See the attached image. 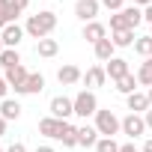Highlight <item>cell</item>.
<instances>
[{
    "label": "cell",
    "instance_id": "1",
    "mask_svg": "<svg viewBox=\"0 0 152 152\" xmlns=\"http://www.w3.org/2000/svg\"><path fill=\"white\" fill-rule=\"evenodd\" d=\"M57 27V15L54 12H39V15H30L27 18V33L33 36V39H48V33Z\"/></svg>",
    "mask_w": 152,
    "mask_h": 152
},
{
    "label": "cell",
    "instance_id": "2",
    "mask_svg": "<svg viewBox=\"0 0 152 152\" xmlns=\"http://www.w3.org/2000/svg\"><path fill=\"white\" fill-rule=\"evenodd\" d=\"M96 128H99V134L113 137V134L122 128V122L116 119V113H113V110H99V113H96Z\"/></svg>",
    "mask_w": 152,
    "mask_h": 152
},
{
    "label": "cell",
    "instance_id": "3",
    "mask_svg": "<svg viewBox=\"0 0 152 152\" xmlns=\"http://www.w3.org/2000/svg\"><path fill=\"white\" fill-rule=\"evenodd\" d=\"M75 113H78V116H93V113H99V102H96V96H93L90 90H81L78 96H75Z\"/></svg>",
    "mask_w": 152,
    "mask_h": 152
},
{
    "label": "cell",
    "instance_id": "4",
    "mask_svg": "<svg viewBox=\"0 0 152 152\" xmlns=\"http://www.w3.org/2000/svg\"><path fill=\"white\" fill-rule=\"evenodd\" d=\"M72 113H75V99H66V96H54L51 99V116L54 119L66 122V116H72Z\"/></svg>",
    "mask_w": 152,
    "mask_h": 152
},
{
    "label": "cell",
    "instance_id": "5",
    "mask_svg": "<svg viewBox=\"0 0 152 152\" xmlns=\"http://www.w3.org/2000/svg\"><path fill=\"white\" fill-rule=\"evenodd\" d=\"M99 0H78V6H75V15H78L81 21H96V15H99Z\"/></svg>",
    "mask_w": 152,
    "mask_h": 152
},
{
    "label": "cell",
    "instance_id": "6",
    "mask_svg": "<svg viewBox=\"0 0 152 152\" xmlns=\"http://www.w3.org/2000/svg\"><path fill=\"white\" fill-rule=\"evenodd\" d=\"M3 78H6V84L18 93L24 84H27V78H30V72L24 69V66H12V69H6V75H3Z\"/></svg>",
    "mask_w": 152,
    "mask_h": 152
},
{
    "label": "cell",
    "instance_id": "7",
    "mask_svg": "<svg viewBox=\"0 0 152 152\" xmlns=\"http://www.w3.org/2000/svg\"><path fill=\"white\" fill-rule=\"evenodd\" d=\"M122 131H125L128 137H140V134L146 131V122H143V116H137V113H128V116L122 119Z\"/></svg>",
    "mask_w": 152,
    "mask_h": 152
},
{
    "label": "cell",
    "instance_id": "8",
    "mask_svg": "<svg viewBox=\"0 0 152 152\" xmlns=\"http://www.w3.org/2000/svg\"><path fill=\"white\" fill-rule=\"evenodd\" d=\"M0 39H3V48H18V42L24 39V30H21L18 24H9V27H3Z\"/></svg>",
    "mask_w": 152,
    "mask_h": 152
},
{
    "label": "cell",
    "instance_id": "9",
    "mask_svg": "<svg viewBox=\"0 0 152 152\" xmlns=\"http://www.w3.org/2000/svg\"><path fill=\"white\" fill-rule=\"evenodd\" d=\"M63 125H66L63 119H54V116H48V119H42V122H39V134L60 140V131H63Z\"/></svg>",
    "mask_w": 152,
    "mask_h": 152
},
{
    "label": "cell",
    "instance_id": "10",
    "mask_svg": "<svg viewBox=\"0 0 152 152\" xmlns=\"http://www.w3.org/2000/svg\"><path fill=\"white\" fill-rule=\"evenodd\" d=\"M104 72H107V78H110V81H119V78H125V75H128V63L119 60V57H113V60H107Z\"/></svg>",
    "mask_w": 152,
    "mask_h": 152
},
{
    "label": "cell",
    "instance_id": "11",
    "mask_svg": "<svg viewBox=\"0 0 152 152\" xmlns=\"http://www.w3.org/2000/svg\"><path fill=\"white\" fill-rule=\"evenodd\" d=\"M57 81H60L63 87H69V84L84 81V75H81V69H78V66H63V69L57 72Z\"/></svg>",
    "mask_w": 152,
    "mask_h": 152
},
{
    "label": "cell",
    "instance_id": "12",
    "mask_svg": "<svg viewBox=\"0 0 152 152\" xmlns=\"http://www.w3.org/2000/svg\"><path fill=\"white\" fill-rule=\"evenodd\" d=\"M84 39L96 45V42H102V39H107V27H104V24H99V21H90V24L84 27Z\"/></svg>",
    "mask_w": 152,
    "mask_h": 152
},
{
    "label": "cell",
    "instance_id": "13",
    "mask_svg": "<svg viewBox=\"0 0 152 152\" xmlns=\"http://www.w3.org/2000/svg\"><path fill=\"white\" fill-rule=\"evenodd\" d=\"M42 90H45V78L36 72V75H30V78H27V84L18 90V96H36V93H42Z\"/></svg>",
    "mask_w": 152,
    "mask_h": 152
},
{
    "label": "cell",
    "instance_id": "14",
    "mask_svg": "<svg viewBox=\"0 0 152 152\" xmlns=\"http://www.w3.org/2000/svg\"><path fill=\"white\" fill-rule=\"evenodd\" d=\"M99 143V128L96 125H81L78 128V146H96Z\"/></svg>",
    "mask_w": 152,
    "mask_h": 152
},
{
    "label": "cell",
    "instance_id": "15",
    "mask_svg": "<svg viewBox=\"0 0 152 152\" xmlns=\"http://www.w3.org/2000/svg\"><path fill=\"white\" fill-rule=\"evenodd\" d=\"M107 81V72L102 69V66H93V69H87V75H84V84L87 87H102Z\"/></svg>",
    "mask_w": 152,
    "mask_h": 152
},
{
    "label": "cell",
    "instance_id": "16",
    "mask_svg": "<svg viewBox=\"0 0 152 152\" xmlns=\"http://www.w3.org/2000/svg\"><path fill=\"white\" fill-rule=\"evenodd\" d=\"M0 116H3L6 122H9V119H18V116H21V104L12 102V99H3V102H0Z\"/></svg>",
    "mask_w": 152,
    "mask_h": 152
},
{
    "label": "cell",
    "instance_id": "17",
    "mask_svg": "<svg viewBox=\"0 0 152 152\" xmlns=\"http://www.w3.org/2000/svg\"><path fill=\"white\" fill-rule=\"evenodd\" d=\"M152 104H149V99L143 96V93H131L128 96V110L131 113H140V110H149Z\"/></svg>",
    "mask_w": 152,
    "mask_h": 152
},
{
    "label": "cell",
    "instance_id": "18",
    "mask_svg": "<svg viewBox=\"0 0 152 152\" xmlns=\"http://www.w3.org/2000/svg\"><path fill=\"white\" fill-rule=\"evenodd\" d=\"M57 51H60L57 39H39V45H36V54L39 57H57Z\"/></svg>",
    "mask_w": 152,
    "mask_h": 152
},
{
    "label": "cell",
    "instance_id": "19",
    "mask_svg": "<svg viewBox=\"0 0 152 152\" xmlns=\"http://www.w3.org/2000/svg\"><path fill=\"white\" fill-rule=\"evenodd\" d=\"M113 48H116V45H113L110 39H102V42H96V57L107 63V60H113Z\"/></svg>",
    "mask_w": 152,
    "mask_h": 152
},
{
    "label": "cell",
    "instance_id": "20",
    "mask_svg": "<svg viewBox=\"0 0 152 152\" xmlns=\"http://www.w3.org/2000/svg\"><path fill=\"white\" fill-rule=\"evenodd\" d=\"M60 140H63V146H78V125H63V131H60Z\"/></svg>",
    "mask_w": 152,
    "mask_h": 152
},
{
    "label": "cell",
    "instance_id": "21",
    "mask_svg": "<svg viewBox=\"0 0 152 152\" xmlns=\"http://www.w3.org/2000/svg\"><path fill=\"white\" fill-rule=\"evenodd\" d=\"M137 84H143V87H152V57L140 63V72H137Z\"/></svg>",
    "mask_w": 152,
    "mask_h": 152
},
{
    "label": "cell",
    "instance_id": "22",
    "mask_svg": "<svg viewBox=\"0 0 152 152\" xmlns=\"http://www.w3.org/2000/svg\"><path fill=\"white\" fill-rule=\"evenodd\" d=\"M110 42L116 48H128V45H134V30H119V33L110 36Z\"/></svg>",
    "mask_w": 152,
    "mask_h": 152
},
{
    "label": "cell",
    "instance_id": "23",
    "mask_svg": "<svg viewBox=\"0 0 152 152\" xmlns=\"http://www.w3.org/2000/svg\"><path fill=\"white\" fill-rule=\"evenodd\" d=\"M0 66H3V69H12V66H21V57H18V51H15V48H6L3 54H0Z\"/></svg>",
    "mask_w": 152,
    "mask_h": 152
},
{
    "label": "cell",
    "instance_id": "24",
    "mask_svg": "<svg viewBox=\"0 0 152 152\" xmlns=\"http://www.w3.org/2000/svg\"><path fill=\"white\" fill-rule=\"evenodd\" d=\"M134 87H137V78H134L131 72L125 75V78H119V81H116V90H119V93H125V96H131V93H137Z\"/></svg>",
    "mask_w": 152,
    "mask_h": 152
},
{
    "label": "cell",
    "instance_id": "25",
    "mask_svg": "<svg viewBox=\"0 0 152 152\" xmlns=\"http://www.w3.org/2000/svg\"><path fill=\"white\" fill-rule=\"evenodd\" d=\"M134 51H137L140 57L149 60V57H152V36H140V39L134 42Z\"/></svg>",
    "mask_w": 152,
    "mask_h": 152
},
{
    "label": "cell",
    "instance_id": "26",
    "mask_svg": "<svg viewBox=\"0 0 152 152\" xmlns=\"http://www.w3.org/2000/svg\"><path fill=\"white\" fill-rule=\"evenodd\" d=\"M122 15H125V21H128V27L134 30L140 21H143V12L137 9V6H128V9H122Z\"/></svg>",
    "mask_w": 152,
    "mask_h": 152
},
{
    "label": "cell",
    "instance_id": "27",
    "mask_svg": "<svg viewBox=\"0 0 152 152\" xmlns=\"http://www.w3.org/2000/svg\"><path fill=\"white\" fill-rule=\"evenodd\" d=\"M119 30H131L122 12H116V15H110V33H119Z\"/></svg>",
    "mask_w": 152,
    "mask_h": 152
},
{
    "label": "cell",
    "instance_id": "28",
    "mask_svg": "<svg viewBox=\"0 0 152 152\" xmlns=\"http://www.w3.org/2000/svg\"><path fill=\"white\" fill-rule=\"evenodd\" d=\"M96 152H119V143H116L113 137H102V140L96 143Z\"/></svg>",
    "mask_w": 152,
    "mask_h": 152
},
{
    "label": "cell",
    "instance_id": "29",
    "mask_svg": "<svg viewBox=\"0 0 152 152\" xmlns=\"http://www.w3.org/2000/svg\"><path fill=\"white\" fill-rule=\"evenodd\" d=\"M27 6H30V0H9V15H12V21H15Z\"/></svg>",
    "mask_w": 152,
    "mask_h": 152
},
{
    "label": "cell",
    "instance_id": "30",
    "mask_svg": "<svg viewBox=\"0 0 152 152\" xmlns=\"http://www.w3.org/2000/svg\"><path fill=\"white\" fill-rule=\"evenodd\" d=\"M12 24V15H9V0H0V30Z\"/></svg>",
    "mask_w": 152,
    "mask_h": 152
},
{
    "label": "cell",
    "instance_id": "31",
    "mask_svg": "<svg viewBox=\"0 0 152 152\" xmlns=\"http://www.w3.org/2000/svg\"><path fill=\"white\" fill-rule=\"evenodd\" d=\"M102 6H107L110 12H122V0H102Z\"/></svg>",
    "mask_w": 152,
    "mask_h": 152
},
{
    "label": "cell",
    "instance_id": "32",
    "mask_svg": "<svg viewBox=\"0 0 152 152\" xmlns=\"http://www.w3.org/2000/svg\"><path fill=\"white\" fill-rule=\"evenodd\" d=\"M6 90H9V84H6V78H3V75H0V102L6 99Z\"/></svg>",
    "mask_w": 152,
    "mask_h": 152
},
{
    "label": "cell",
    "instance_id": "33",
    "mask_svg": "<svg viewBox=\"0 0 152 152\" xmlns=\"http://www.w3.org/2000/svg\"><path fill=\"white\" fill-rule=\"evenodd\" d=\"M119 152H143V149H134V143H122Z\"/></svg>",
    "mask_w": 152,
    "mask_h": 152
},
{
    "label": "cell",
    "instance_id": "34",
    "mask_svg": "<svg viewBox=\"0 0 152 152\" xmlns=\"http://www.w3.org/2000/svg\"><path fill=\"white\" fill-rule=\"evenodd\" d=\"M6 152H27V149H24V143H12Z\"/></svg>",
    "mask_w": 152,
    "mask_h": 152
},
{
    "label": "cell",
    "instance_id": "35",
    "mask_svg": "<svg viewBox=\"0 0 152 152\" xmlns=\"http://www.w3.org/2000/svg\"><path fill=\"white\" fill-rule=\"evenodd\" d=\"M143 122H146V128H152V107L146 110V116H143Z\"/></svg>",
    "mask_w": 152,
    "mask_h": 152
},
{
    "label": "cell",
    "instance_id": "36",
    "mask_svg": "<svg viewBox=\"0 0 152 152\" xmlns=\"http://www.w3.org/2000/svg\"><path fill=\"white\" fill-rule=\"evenodd\" d=\"M143 21H149V24H152V6H146V12H143Z\"/></svg>",
    "mask_w": 152,
    "mask_h": 152
},
{
    "label": "cell",
    "instance_id": "37",
    "mask_svg": "<svg viewBox=\"0 0 152 152\" xmlns=\"http://www.w3.org/2000/svg\"><path fill=\"white\" fill-rule=\"evenodd\" d=\"M3 134H6V119L0 116V137H3Z\"/></svg>",
    "mask_w": 152,
    "mask_h": 152
},
{
    "label": "cell",
    "instance_id": "38",
    "mask_svg": "<svg viewBox=\"0 0 152 152\" xmlns=\"http://www.w3.org/2000/svg\"><path fill=\"white\" fill-rule=\"evenodd\" d=\"M134 6H152V0H134Z\"/></svg>",
    "mask_w": 152,
    "mask_h": 152
},
{
    "label": "cell",
    "instance_id": "39",
    "mask_svg": "<svg viewBox=\"0 0 152 152\" xmlns=\"http://www.w3.org/2000/svg\"><path fill=\"white\" fill-rule=\"evenodd\" d=\"M143 152H152V140H146V143H143Z\"/></svg>",
    "mask_w": 152,
    "mask_h": 152
},
{
    "label": "cell",
    "instance_id": "40",
    "mask_svg": "<svg viewBox=\"0 0 152 152\" xmlns=\"http://www.w3.org/2000/svg\"><path fill=\"white\" fill-rule=\"evenodd\" d=\"M36 152H54V149H51V146H39Z\"/></svg>",
    "mask_w": 152,
    "mask_h": 152
},
{
    "label": "cell",
    "instance_id": "41",
    "mask_svg": "<svg viewBox=\"0 0 152 152\" xmlns=\"http://www.w3.org/2000/svg\"><path fill=\"white\" fill-rule=\"evenodd\" d=\"M146 99H149V104H152V87H149V93H146Z\"/></svg>",
    "mask_w": 152,
    "mask_h": 152
},
{
    "label": "cell",
    "instance_id": "42",
    "mask_svg": "<svg viewBox=\"0 0 152 152\" xmlns=\"http://www.w3.org/2000/svg\"><path fill=\"white\" fill-rule=\"evenodd\" d=\"M3 51H6V48H3V39H0V54H3Z\"/></svg>",
    "mask_w": 152,
    "mask_h": 152
},
{
    "label": "cell",
    "instance_id": "43",
    "mask_svg": "<svg viewBox=\"0 0 152 152\" xmlns=\"http://www.w3.org/2000/svg\"><path fill=\"white\" fill-rule=\"evenodd\" d=\"M149 27H152V24H149ZM149 36H152V30H149Z\"/></svg>",
    "mask_w": 152,
    "mask_h": 152
}]
</instances>
